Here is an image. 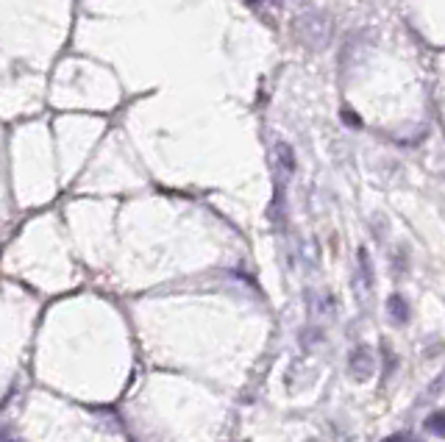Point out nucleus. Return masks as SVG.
<instances>
[{
  "mask_svg": "<svg viewBox=\"0 0 445 442\" xmlns=\"http://www.w3.org/2000/svg\"><path fill=\"white\" fill-rule=\"evenodd\" d=\"M384 442H412V440H409L406 434H393V437H387Z\"/></svg>",
  "mask_w": 445,
  "mask_h": 442,
  "instance_id": "20e7f679",
  "label": "nucleus"
},
{
  "mask_svg": "<svg viewBox=\"0 0 445 442\" xmlns=\"http://www.w3.org/2000/svg\"><path fill=\"white\" fill-rule=\"evenodd\" d=\"M426 431L434 434V437H440V440H445V409L434 412V414L426 420Z\"/></svg>",
  "mask_w": 445,
  "mask_h": 442,
  "instance_id": "f03ea898",
  "label": "nucleus"
},
{
  "mask_svg": "<svg viewBox=\"0 0 445 442\" xmlns=\"http://www.w3.org/2000/svg\"><path fill=\"white\" fill-rule=\"evenodd\" d=\"M387 306H390V314H393L396 323H406V320H409V306H406V301H403L400 295H393Z\"/></svg>",
  "mask_w": 445,
  "mask_h": 442,
  "instance_id": "7ed1b4c3",
  "label": "nucleus"
},
{
  "mask_svg": "<svg viewBox=\"0 0 445 442\" xmlns=\"http://www.w3.org/2000/svg\"><path fill=\"white\" fill-rule=\"evenodd\" d=\"M351 367H354V373L359 376V378H367V376L373 373V359H370V354H367V348L356 351L354 362H351Z\"/></svg>",
  "mask_w": 445,
  "mask_h": 442,
  "instance_id": "f257e3e1",
  "label": "nucleus"
}]
</instances>
